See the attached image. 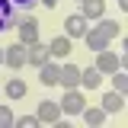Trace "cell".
<instances>
[{
    "instance_id": "6da1fadb",
    "label": "cell",
    "mask_w": 128,
    "mask_h": 128,
    "mask_svg": "<svg viewBox=\"0 0 128 128\" xmlns=\"http://www.w3.org/2000/svg\"><path fill=\"white\" fill-rule=\"evenodd\" d=\"M16 22V10H13V0H0V32L10 29Z\"/></svg>"
},
{
    "instance_id": "7a4b0ae2",
    "label": "cell",
    "mask_w": 128,
    "mask_h": 128,
    "mask_svg": "<svg viewBox=\"0 0 128 128\" xmlns=\"http://www.w3.org/2000/svg\"><path fill=\"white\" fill-rule=\"evenodd\" d=\"M61 80V67H54V64H42V83H58Z\"/></svg>"
},
{
    "instance_id": "3957f363",
    "label": "cell",
    "mask_w": 128,
    "mask_h": 128,
    "mask_svg": "<svg viewBox=\"0 0 128 128\" xmlns=\"http://www.w3.org/2000/svg\"><path fill=\"white\" fill-rule=\"evenodd\" d=\"M19 35H22V42H35V35H38V22H35V19H26V22L19 26Z\"/></svg>"
},
{
    "instance_id": "277c9868",
    "label": "cell",
    "mask_w": 128,
    "mask_h": 128,
    "mask_svg": "<svg viewBox=\"0 0 128 128\" xmlns=\"http://www.w3.org/2000/svg\"><path fill=\"white\" fill-rule=\"evenodd\" d=\"M64 109L67 112H83V96L80 93H67L64 96Z\"/></svg>"
},
{
    "instance_id": "5b68a950",
    "label": "cell",
    "mask_w": 128,
    "mask_h": 128,
    "mask_svg": "<svg viewBox=\"0 0 128 128\" xmlns=\"http://www.w3.org/2000/svg\"><path fill=\"white\" fill-rule=\"evenodd\" d=\"M64 26H67V32H70V35H83V32H86V22H83L80 16H70Z\"/></svg>"
},
{
    "instance_id": "8992f818",
    "label": "cell",
    "mask_w": 128,
    "mask_h": 128,
    "mask_svg": "<svg viewBox=\"0 0 128 128\" xmlns=\"http://www.w3.org/2000/svg\"><path fill=\"white\" fill-rule=\"evenodd\" d=\"M10 54H6V61L13 64V67H19V64L26 61V51H22V45H13V48H6Z\"/></svg>"
},
{
    "instance_id": "52a82bcc",
    "label": "cell",
    "mask_w": 128,
    "mask_h": 128,
    "mask_svg": "<svg viewBox=\"0 0 128 128\" xmlns=\"http://www.w3.org/2000/svg\"><path fill=\"white\" fill-rule=\"evenodd\" d=\"M38 118H45V122H54V118H58V106H54V102H42V112H38Z\"/></svg>"
},
{
    "instance_id": "ba28073f",
    "label": "cell",
    "mask_w": 128,
    "mask_h": 128,
    "mask_svg": "<svg viewBox=\"0 0 128 128\" xmlns=\"http://www.w3.org/2000/svg\"><path fill=\"white\" fill-rule=\"evenodd\" d=\"M80 80H83L86 86H96V83H99V67H90V70H83V74H80Z\"/></svg>"
},
{
    "instance_id": "9c48e42d",
    "label": "cell",
    "mask_w": 128,
    "mask_h": 128,
    "mask_svg": "<svg viewBox=\"0 0 128 128\" xmlns=\"http://www.w3.org/2000/svg\"><path fill=\"white\" fill-rule=\"evenodd\" d=\"M61 80H64V83H67V86H74V83H77V80H80V74H77V67H64V70H61Z\"/></svg>"
},
{
    "instance_id": "30bf717a",
    "label": "cell",
    "mask_w": 128,
    "mask_h": 128,
    "mask_svg": "<svg viewBox=\"0 0 128 128\" xmlns=\"http://www.w3.org/2000/svg\"><path fill=\"white\" fill-rule=\"evenodd\" d=\"M106 38H109V35H102L99 29H96V32H90V45H93L96 51H99V48H106Z\"/></svg>"
},
{
    "instance_id": "8fae6325",
    "label": "cell",
    "mask_w": 128,
    "mask_h": 128,
    "mask_svg": "<svg viewBox=\"0 0 128 128\" xmlns=\"http://www.w3.org/2000/svg\"><path fill=\"white\" fill-rule=\"evenodd\" d=\"M45 58H48V48H42V45H35L29 54V61H35V64H45Z\"/></svg>"
},
{
    "instance_id": "7c38bea8",
    "label": "cell",
    "mask_w": 128,
    "mask_h": 128,
    "mask_svg": "<svg viewBox=\"0 0 128 128\" xmlns=\"http://www.w3.org/2000/svg\"><path fill=\"white\" fill-rule=\"evenodd\" d=\"M102 13V0H86V16H99Z\"/></svg>"
},
{
    "instance_id": "4fadbf2b",
    "label": "cell",
    "mask_w": 128,
    "mask_h": 128,
    "mask_svg": "<svg viewBox=\"0 0 128 128\" xmlns=\"http://www.w3.org/2000/svg\"><path fill=\"white\" fill-rule=\"evenodd\" d=\"M102 106H106V109H109V112H115V109H118V106H122V99H118V96H115V93H109V96H106V99H102Z\"/></svg>"
},
{
    "instance_id": "5bb4252c",
    "label": "cell",
    "mask_w": 128,
    "mask_h": 128,
    "mask_svg": "<svg viewBox=\"0 0 128 128\" xmlns=\"http://www.w3.org/2000/svg\"><path fill=\"white\" fill-rule=\"evenodd\" d=\"M48 51H51V54H67V42H64V38H54Z\"/></svg>"
},
{
    "instance_id": "9a60e30c",
    "label": "cell",
    "mask_w": 128,
    "mask_h": 128,
    "mask_svg": "<svg viewBox=\"0 0 128 128\" xmlns=\"http://www.w3.org/2000/svg\"><path fill=\"white\" fill-rule=\"evenodd\" d=\"M6 93L13 96V99H19V96L26 93V86H22V83H19V80H13V83H10V86H6Z\"/></svg>"
},
{
    "instance_id": "2e32d148",
    "label": "cell",
    "mask_w": 128,
    "mask_h": 128,
    "mask_svg": "<svg viewBox=\"0 0 128 128\" xmlns=\"http://www.w3.org/2000/svg\"><path fill=\"white\" fill-rule=\"evenodd\" d=\"M86 122H90V125H99V122H102V109H93V112H86Z\"/></svg>"
},
{
    "instance_id": "e0dca14e",
    "label": "cell",
    "mask_w": 128,
    "mask_h": 128,
    "mask_svg": "<svg viewBox=\"0 0 128 128\" xmlns=\"http://www.w3.org/2000/svg\"><path fill=\"white\" fill-rule=\"evenodd\" d=\"M99 32H102V35H115V32H118V26H115V22H102V26H99Z\"/></svg>"
},
{
    "instance_id": "ac0fdd59",
    "label": "cell",
    "mask_w": 128,
    "mask_h": 128,
    "mask_svg": "<svg viewBox=\"0 0 128 128\" xmlns=\"http://www.w3.org/2000/svg\"><path fill=\"white\" fill-rule=\"evenodd\" d=\"M99 67H102V70H112V67H115V58H109V54H106V58L99 61Z\"/></svg>"
},
{
    "instance_id": "d6986e66",
    "label": "cell",
    "mask_w": 128,
    "mask_h": 128,
    "mask_svg": "<svg viewBox=\"0 0 128 128\" xmlns=\"http://www.w3.org/2000/svg\"><path fill=\"white\" fill-rule=\"evenodd\" d=\"M13 122V115H10V109H0V125H10Z\"/></svg>"
},
{
    "instance_id": "ffe728a7",
    "label": "cell",
    "mask_w": 128,
    "mask_h": 128,
    "mask_svg": "<svg viewBox=\"0 0 128 128\" xmlns=\"http://www.w3.org/2000/svg\"><path fill=\"white\" fill-rule=\"evenodd\" d=\"M13 3H16V6H26V10H29V6L35 3V0H13Z\"/></svg>"
},
{
    "instance_id": "44dd1931",
    "label": "cell",
    "mask_w": 128,
    "mask_h": 128,
    "mask_svg": "<svg viewBox=\"0 0 128 128\" xmlns=\"http://www.w3.org/2000/svg\"><path fill=\"white\" fill-rule=\"evenodd\" d=\"M45 3H48V6H54V3H58V0H45Z\"/></svg>"
},
{
    "instance_id": "7402d4cb",
    "label": "cell",
    "mask_w": 128,
    "mask_h": 128,
    "mask_svg": "<svg viewBox=\"0 0 128 128\" xmlns=\"http://www.w3.org/2000/svg\"><path fill=\"white\" fill-rule=\"evenodd\" d=\"M0 58H3V51H0Z\"/></svg>"
}]
</instances>
